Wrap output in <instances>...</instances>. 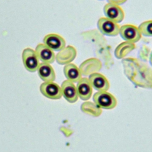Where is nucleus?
<instances>
[{"instance_id": "nucleus-1", "label": "nucleus", "mask_w": 152, "mask_h": 152, "mask_svg": "<svg viewBox=\"0 0 152 152\" xmlns=\"http://www.w3.org/2000/svg\"><path fill=\"white\" fill-rule=\"evenodd\" d=\"M124 73L135 86L152 88V70L143 62L133 58L122 61Z\"/></svg>"}, {"instance_id": "nucleus-2", "label": "nucleus", "mask_w": 152, "mask_h": 152, "mask_svg": "<svg viewBox=\"0 0 152 152\" xmlns=\"http://www.w3.org/2000/svg\"><path fill=\"white\" fill-rule=\"evenodd\" d=\"M94 104L103 109H113L117 104L116 99L107 91H97L93 96Z\"/></svg>"}, {"instance_id": "nucleus-3", "label": "nucleus", "mask_w": 152, "mask_h": 152, "mask_svg": "<svg viewBox=\"0 0 152 152\" xmlns=\"http://www.w3.org/2000/svg\"><path fill=\"white\" fill-rule=\"evenodd\" d=\"M22 61L24 68L31 72L37 71L40 64L35 50L30 48H27L23 50Z\"/></svg>"}, {"instance_id": "nucleus-4", "label": "nucleus", "mask_w": 152, "mask_h": 152, "mask_svg": "<svg viewBox=\"0 0 152 152\" xmlns=\"http://www.w3.org/2000/svg\"><path fill=\"white\" fill-rule=\"evenodd\" d=\"M97 28L104 35L116 36L119 34L120 26L119 24L106 17L100 18L97 23Z\"/></svg>"}, {"instance_id": "nucleus-5", "label": "nucleus", "mask_w": 152, "mask_h": 152, "mask_svg": "<svg viewBox=\"0 0 152 152\" xmlns=\"http://www.w3.org/2000/svg\"><path fill=\"white\" fill-rule=\"evenodd\" d=\"M119 34L125 42L132 43H137L141 38V34L138 27L132 24H124L120 27Z\"/></svg>"}, {"instance_id": "nucleus-6", "label": "nucleus", "mask_w": 152, "mask_h": 152, "mask_svg": "<svg viewBox=\"0 0 152 152\" xmlns=\"http://www.w3.org/2000/svg\"><path fill=\"white\" fill-rule=\"evenodd\" d=\"M40 91L44 96L52 100H58L62 96L61 87L53 81L42 83Z\"/></svg>"}, {"instance_id": "nucleus-7", "label": "nucleus", "mask_w": 152, "mask_h": 152, "mask_svg": "<svg viewBox=\"0 0 152 152\" xmlns=\"http://www.w3.org/2000/svg\"><path fill=\"white\" fill-rule=\"evenodd\" d=\"M105 17L116 23H121L125 17V14L122 8L117 5L107 3L103 7Z\"/></svg>"}, {"instance_id": "nucleus-8", "label": "nucleus", "mask_w": 152, "mask_h": 152, "mask_svg": "<svg viewBox=\"0 0 152 152\" xmlns=\"http://www.w3.org/2000/svg\"><path fill=\"white\" fill-rule=\"evenodd\" d=\"M43 44L50 48L53 51H60L66 46V42L61 36L50 33L46 35L43 39Z\"/></svg>"}, {"instance_id": "nucleus-9", "label": "nucleus", "mask_w": 152, "mask_h": 152, "mask_svg": "<svg viewBox=\"0 0 152 152\" xmlns=\"http://www.w3.org/2000/svg\"><path fill=\"white\" fill-rule=\"evenodd\" d=\"M88 79L91 87L97 91H107L109 88L110 84L107 79L102 74L92 73L89 75Z\"/></svg>"}, {"instance_id": "nucleus-10", "label": "nucleus", "mask_w": 152, "mask_h": 152, "mask_svg": "<svg viewBox=\"0 0 152 152\" xmlns=\"http://www.w3.org/2000/svg\"><path fill=\"white\" fill-rule=\"evenodd\" d=\"M61 88L62 95L67 102L73 103L77 101L78 96L76 86L74 85V83L67 80H65L62 82Z\"/></svg>"}, {"instance_id": "nucleus-11", "label": "nucleus", "mask_w": 152, "mask_h": 152, "mask_svg": "<svg viewBox=\"0 0 152 152\" xmlns=\"http://www.w3.org/2000/svg\"><path fill=\"white\" fill-rule=\"evenodd\" d=\"M77 56V50L72 46H65L59 51L55 57L57 63L60 65H66L71 63Z\"/></svg>"}, {"instance_id": "nucleus-12", "label": "nucleus", "mask_w": 152, "mask_h": 152, "mask_svg": "<svg viewBox=\"0 0 152 152\" xmlns=\"http://www.w3.org/2000/svg\"><path fill=\"white\" fill-rule=\"evenodd\" d=\"M34 50L39 61H40L42 63L50 64L55 61L56 56L54 51L47 47L43 43L38 44Z\"/></svg>"}, {"instance_id": "nucleus-13", "label": "nucleus", "mask_w": 152, "mask_h": 152, "mask_svg": "<svg viewBox=\"0 0 152 152\" xmlns=\"http://www.w3.org/2000/svg\"><path fill=\"white\" fill-rule=\"evenodd\" d=\"M78 97L82 100L86 101L91 97L93 87H91L87 78H81L76 86Z\"/></svg>"}, {"instance_id": "nucleus-14", "label": "nucleus", "mask_w": 152, "mask_h": 152, "mask_svg": "<svg viewBox=\"0 0 152 152\" xmlns=\"http://www.w3.org/2000/svg\"><path fill=\"white\" fill-rule=\"evenodd\" d=\"M37 71L38 75L44 82H51L55 80V71L49 64L40 63Z\"/></svg>"}, {"instance_id": "nucleus-15", "label": "nucleus", "mask_w": 152, "mask_h": 152, "mask_svg": "<svg viewBox=\"0 0 152 152\" xmlns=\"http://www.w3.org/2000/svg\"><path fill=\"white\" fill-rule=\"evenodd\" d=\"M64 74L67 80L72 83H77L82 77L80 68L74 64L69 63L64 67Z\"/></svg>"}, {"instance_id": "nucleus-16", "label": "nucleus", "mask_w": 152, "mask_h": 152, "mask_svg": "<svg viewBox=\"0 0 152 152\" xmlns=\"http://www.w3.org/2000/svg\"><path fill=\"white\" fill-rule=\"evenodd\" d=\"M135 48V43L124 42L117 46L115 50V55L116 58L121 59L125 57L129 52Z\"/></svg>"}, {"instance_id": "nucleus-17", "label": "nucleus", "mask_w": 152, "mask_h": 152, "mask_svg": "<svg viewBox=\"0 0 152 152\" xmlns=\"http://www.w3.org/2000/svg\"><path fill=\"white\" fill-rule=\"evenodd\" d=\"M138 28L141 35L147 37H152V20L141 23Z\"/></svg>"}, {"instance_id": "nucleus-18", "label": "nucleus", "mask_w": 152, "mask_h": 152, "mask_svg": "<svg viewBox=\"0 0 152 152\" xmlns=\"http://www.w3.org/2000/svg\"><path fill=\"white\" fill-rule=\"evenodd\" d=\"M83 104L88 108H90V109H85L84 110H83V112L88 113V115H90L91 116H99L102 112L101 110H92V107L94 106V103H93L91 102H86L83 103Z\"/></svg>"}, {"instance_id": "nucleus-19", "label": "nucleus", "mask_w": 152, "mask_h": 152, "mask_svg": "<svg viewBox=\"0 0 152 152\" xmlns=\"http://www.w3.org/2000/svg\"><path fill=\"white\" fill-rule=\"evenodd\" d=\"M108 3L115 4L117 5H120L124 4L127 0H107Z\"/></svg>"}, {"instance_id": "nucleus-20", "label": "nucleus", "mask_w": 152, "mask_h": 152, "mask_svg": "<svg viewBox=\"0 0 152 152\" xmlns=\"http://www.w3.org/2000/svg\"><path fill=\"white\" fill-rule=\"evenodd\" d=\"M149 61H150V65L152 66V51L150 53V57H149Z\"/></svg>"}, {"instance_id": "nucleus-21", "label": "nucleus", "mask_w": 152, "mask_h": 152, "mask_svg": "<svg viewBox=\"0 0 152 152\" xmlns=\"http://www.w3.org/2000/svg\"><path fill=\"white\" fill-rule=\"evenodd\" d=\"M100 1H101V0H100Z\"/></svg>"}]
</instances>
